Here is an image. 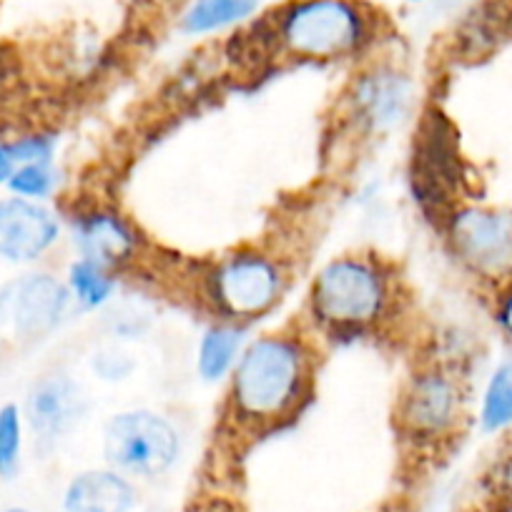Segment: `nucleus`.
I'll return each instance as SVG.
<instances>
[{
	"mask_svg": "<svg viewBox=\"0 0 512 512\" xmlns=\"http://www.w3.org/2000/svg\"><path fill=\"white\" fill-rule=\"evenodd\" d=\"M86 395L81 384L66 374H48L31 387L26 397V422L38 442L63 440L86 415Z\"/></svg>",
	"mask_w": 512,
	"mask_h": 512,
	"instance_id": "nucleus-10",
	"label": "nucleus"
},
{
	"mask_svg": "<svg viewBox=\"0 0 512 512\" xmlns=\"http://www.w3.org/2000/svg\"><path fill=\"white\" fill-rule=\"evenodd\" d=\"M61 224L41 201L0 199V259L13 264L38 262L56 246Z\"/></svg>",
	"mask_w": 512,
	"mask_h": 512,
	"instance_id": "nucleus-8",
	"label": "nucleus"
},
{
	"mask_svg": "<svg viewBox=\"0 0 512 512\" xmlns=\"http://www.w3.org/2000/svg\"><path fill=\"white\" fill-rule=\"evenodd\" d=\"M58 176L51 169V164H23L16 166L8 179V191L13 196H21V199L31 201H43L56 191Z\"/></svg>",
	"mask_w": 512,
	"mask_h": 512,
	"instance_id": "nucleus-20",
	"label": "nucleus"
},
{
	"mask_svg": "<svg viewBox=\"0 0 512 512\" xmlns=\"http://www.w3.org/2000/svg\"><path fill=\"white\" fill-rule=\"evenodd\" d=\"M262 6V0H194L181 18V28L191 36L221 31L244 23Z\"/></svg>",
	"mask_w": 512,
	"mask_h": 512,
	"instance_id": "nucleus-15",
	"label": "nucleus"
},
{
	"mask_svg": "<svg viewBox=\"0 0 512 512\" xmlns=\"http://www.w3.org/2000/svg\"><path fill=\"white\" fill-rule=\"evenodd\" d=\"M139 502L134 482L111 470H86L68 482L63 492L66 512H134Z\"/></svg>",
	"mask_w": 512,
	"mask_h": 512,
	"instance_id": "nucleus-12",
	"label": "nucleus"
},
{
	"mask_svg": "<svg viewBox=\"0 0 512 512\" xmlns=\"http://www.w3.org/2000/svg\"><path fill=\"white\" fill-rule=\"evenodd\" d=\"M116 282L108 274V267L91 262V259H78L68 269V292L78 304L88 309L103 307L111 299Z\"/></svg>",
	"mask_w": 512,
	"mask_h": 512,
	"instance_id": "nucleus-18",
	"label": "nucleus"
},
{
	"mask_svg": "<svg viewBox=\"0 0 512 512\" xmlns=\"http://www.w3.org/2000/svg\"><path fill=\"white\" fill-rule=\"evenodd\" d=\"M354 106L362 121L372 128L392 126L405 116L410 106V83L405 76L392 71H379L362 78L354 93Z\"/></svg>",
	"mask_w": 512,
	"mask_h": 512,
	"instance_id": "nucleus-14",
	"label": "nucleus"
},
{
	"mask_svg": "<svg viewBox=\"0 0 512 512\" xmlns=\"http://www.w3.org/2000/svg\"><path fill=\"white\" fill-rule=\"evenodd\" d=\"M0 512H31L28 507H3Z\"/></svg>",
	"mask_w": 512,
	"mask_h": 512,
	"instance_id": "nucleus-25",
	"label": "nucleus"
},
{
	"mask_svg": "<svg viewBox=\"0 0 512 512\" xmlns=\"http://www.w3.org/2000/svg\"><path fill=\"white\" fill-rule=\"evenodd\" d=\"M6 149L11 154L13 164H51L53 159V141L48 136L31 134V136H18V139L6 141Z\"/></svg>",
	"mask_w": 512,
	"mask_h": 512,
	"instance_id": "nucleus-21",
	"label": "nucleus"
},
{
	"mask_svg": "<svg viewBox=\"0 0 512 512\" xmlns=\"http://www.w3.org/2000/svg\"><path fill=\"white\" fill-rule=\"evenodd\" d=\"M279 43L299 58H339L367 41V16L352 0H297L277 21Z\"/></svg>",
	"mask_w": 512,
	"mask_h": 512,
	"instance_id": "nucleus-2",
	"label": "nucleus"
},
{
	"mask_svg": "<svg viewBox=\"0 0 512 512\" xmlns=\"http://www.w3.org/2000/svg\"><path fill=\"white\" fill-rule=\"evenodd\" d=\"M179 455V432L156 412H118L103 427V457L126 477L164 475L176 465Z\"/></svg>",
	"mask_w": 512,
	"mask_h": 512,
	"instance_id": "nucleus-4",
	"label": "nucleus"
},
{
	"mask_svg": "<svg viewBox=\"0 0 512 512\" xmlns=\"http://www.w3.org/2000/svg\"><path fill=\"white\" fill-rule=\"evenodd\" d=\"M13 169H16V164H13L11 154H8L6 141H0V186L8 184V179H11Z\"/></svg>",
	"mask_w": 512,
	"mask_h": 512,
	"instance_id": "nucleus-24",
	"label": "nucleus"
},
{
	"mask_svg": "<svg viewBox=\"0 0 512 512\" xmlns=\"http://www.w3.org/2000/svg\"><path fill=\"white\" fill-rule=\"evenodd\" d=\"M480 425L485 432H502L512 427V357L497 364L482 395Z\"/></svg>",
	"mask_w": 512,
	"mask_h": 512,
	"instance_id": "nucleus-17",
	"label": "nucleus"
},
{
	"mask_svg": "<svg viewBox=\"0 0 512 512\" xmlns=\"http://www.w3.org/2000/svg\"><path fill=\"white\" fill-rule=\"evenodd\" d=\"M282 294L277 262L256 251H236L209 274V297L234 319H251L267 312Z\"/></svg>",
	"mask_w": 512,
	"mask_h": 512,
	"instance_id": "nucleus-6",
	"label": "nucleus"
},
{
	"mask_svg": "<svg viewBox=\"0 0 512 512\" xmlns=\"http://www.w3.org/2000/svg\"><path fill=\"white\" fill-rule=\"evenodd\" d=\"M68 302V287L51 274H21L0 287V329L21 339L43 337L61 324Z\"/></svg>",
	"mask_w": 512,
	"mask_h": 512,
	"instance_id": "nucleus-7",
	"label": "nucleus"
},
{
	"mask_svg": "<svg viewBox=\"0 0 512 512\" xmlns=\"http://www.w3.org/2000/svg\"><path fill=\"white\" fill-rule=\"evenodd\" d=\"M447 236L475 277L512 282V209L462 206L447 219Z\"/></svg>",
	"mask_w": 512,
	"mask_h": 512,
	"instance_id": "nucleus-5",
	"label": "nucleus"
},
{
	"mask_svg": "<svg viewBox=\"0 0 512 512\" xmlns=\"http://www.w3.org/2000/svg\"><path fill=\"white\" fill-rule=\"evenodd\" d=\"M93 369L106 382H121V379L134 372V359L123 352H116V349H106V352L93 359Z\"/></svg>",
	"mask_w": 512,
	"mask_h": 512,
	"instance_id": "nucleus-22",
	"label": "nucleus"
},
{
	"mask_svg": "<svg viewBox=\"0 0 512 512\" xmlns=\"http://www.w3.org/2000/svg\"><path fill=\"white\" fill-rule=\"evenodd\" d=\"M76 244L83 259L116 267L131 259L136 251V236L118 216L113 214H88L76 221Z\"/></svg>",
	"mask_w": 512,
	"mask_h": 512,
	"instance_id": "nucleus-13",
	"label": "nucleus"
},
{
	"mask_svg": "<svg viewBox=\"0 0 512 512\" xmlns=\"http://www.w3.org/2000/svg\"><path fill=\"white\" fill-rule=\"evenodd\" d=\"M390 289L377 264L342 256L317 274L312 287L314 314L334 329H357L374 322L387 307Z\"/></svg>",
	"mask_w": 512,
	"mask_h": 512,
	"instance_id": "nucleus-3",
	"label": "nucleus"
},
{
	"mask_svg": "<svg viewBox=\"0 0 512 512\" xmlns=\"http://www.w3.org/2000/svg\"><path fill=\"white\" fill-rule=\"evenodd\" d=\"M497 324L502 327V332L512 339V282H507L505 292L497 299Z\"/></svg>",
	"mask_w": 512,
	"mask_h": 512,
	"instance_id": "nucleus-23",
	"label": "nucleus"
},
{
	"mask_svg": "<svg viewBox=\"0 0 512 512\" xmlns=\"http://www.w3.org/2000/svg\"><path fill=\"white\" fill-rule=\"evenodd\" d=\"M151 512H164V510H151Z\"/></svg>",
	"mask_w": 512,
	"mask_h": 512,
	"instance_id": "nucleus-27",
	"label": "nucleus"
},
{
	"mask_svg": "<svg viewBox=\"0 0 512 512\" xmlns=\"http://www.w3.org/2000/svg\"><path fill=\"white\" fill-rule=\"evenodd\" d=\"M23 420L21 407L13 402L0 407V480H11L21 467Z\"/></svg>",
	"mask_w": 512,
	"mask_h": 512,
	"instance_id": "nucleus-19",
	"label": "nucleus"
},
{
	"mask_svg": "<svg viewBox=\"0 0 512 512\" xmlns=\"http://www.w3.org/2000/svg\"><path fill=\"white\" fill-rule=\"evenodd\" d=\"M309 379V354L299 339L262 337L236 362L231 405L249 425H274L297 410Z\"/></svg>",
	"mask_w": 512,
	"mask_h": 512,
	"instance_id": "nucleus-1",
	"label": "nucleus"
},
{
	"mask_svg": "<svg viewBox=\"0 0 512 512\" xmlns=\"http://www.w3.org/2000/svg\"><path fill=\"white\" fill-rule=\"evenodd\" d=\"M412 3H422V0H412Z\"/></svg>",
	"mask_w": 512,
	"mask_h": 512,
	"instance_id": "nucleus-26",
	"label": "nucleus"
},
{
	"mask_svg": "<svg viewBox=\"0 0 512 512\" xmlns=\"http://www.w3.org/2000/svg\"><path fill=\"white\" fill-rule=\"evenodd\" d=\"M437 116L425 126V136L420 144V171L415 174L420 181V191L432 204L447 201L450 191H457L462 184L455 136L450 134V126Z\"/></svg>",
	"mask_w": 512,
	"mask_h": 512,
	"instance_id": "nucleus-11",
	"label": "nucleus"
},
{
	"mask_svg": "<svg viewBox=\"0 0 512 512\" xmlns=\"http://www.w3.org/2000/svg\"><path fill=\"white\" fill-rule=\"evenodd\" d=\"M462 415V395L455 379L445 372L417 374L405 392L400 420L412 435L442 437L457 425Z\"/></svg>",
	"mask_w": 512,
	"mask_h": 512,
	"instance_id": "nucleus-9",
	"label": "nucleus"
},
{
	"mask_svg": "<svg viewBox=\"0 0 512 512\" xmlns=\"http://www.w3.org/2000/svg\"><path fill=\"white\" fill-rule=\"evenodd\" d=\"M244 332L231 324H219V327L206 329V334L199 342V354H196V369L199 377L206 382H219L241 352Z\"/></svg>",
	"mask_w": 512,
	"mask_h": 512,
	"instance_id": "nucleus-16",
	"label": "nucleus"
}]
</instances>
